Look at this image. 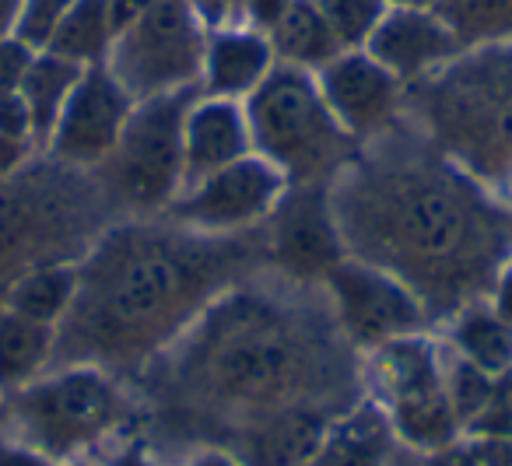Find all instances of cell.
<instances>
[{
  "label": "cell",
  "mask_w": 512,
  "mask_h": 466,
  "mask_svg": "<svg viewBox=\"0 0 512 466\" xmlns=\"http://www.w3.org/2000/svg\"><path fill=\"white\" fill-rule=\"evenodd\" d=\"M327 197L344 253L393 274L425 309H467L509 256V218L484 186L411 144L344 165Z\"/></svg>",
  "instance_id": "cell-1"
},
{
  "label": "cell",
  "mask_w": 512,
  "mask_h": 466,
  "mask_svg": "<svg viewBox=\"0 0 512 466\" xmlns=\"http://www.w3.org/2000/svg\"><path fill=\"white\" fill-rule=\"evenodd\" d=\"M239 249L193 228L148 221L109 228L78 263V291L57 326L53 365L120 368L169 344L211 302Z\"/></svg>",
  "instance_id": "cell-2"
},
{
  "label": "cell",
  "mask_w": 512,
  "mask_h": 466,
  "mask_svg": "<svg viewBox=\"0 0 512 466\" xmlns=\"http://www.w3.org/2000/svg\"><path fill=\"white\" fill-rule=\"evenodd\" d=\"M316 351H323V333L299 316L253 295H232L204 312L176 372L186 389L228 407H285L288 400L306 407L302 396L316 386Z\"/></svg>",
  "instance_id": "cell-3"
},
{
  "label": "cell",
  "mask_w": 512,
  "mask_h": 466,
  "mask_svg": "<svg viewBox=\"0 0 512 466\" xmlns=\"http://www.w3.org/2000/svg\"><path fill=\"white\" fill-rule=\"evenodd\" d=\"M428 130L477 183L512 190V43L467 50L414 81Z\"/></svg>",
  "instance_id": "cell-4"
},
{
  "label": "cell",
  "mask_w": 512,
  "mask_h": 466,
  "mask_svg": "<svg viewBox=\"0 0 512 466\" xmlns=\"http://www.w3.org/2000/svg\"><path fill=\"white\" fill-rule=\"evenodd\" d=\"M127 414L116 379L99 365H60L0 396L8 442L64 463L106 438Z\"/></svg>",
  "instance_id": "cell-5"
},
{
  "label": "cell",
  "mask_w": 512,
  "mask_h": 466,
  "mask_svg": "<svg viewBox=\"0 0 512 466\" xmlns=\"http://www.w3.org/2000/svg\"><path fill=\"white\" fill-rule=\"evenodd\" d=\"M253 151L292 186L320 183L344 169L355 137L337 123L313 71L278 64L246 99Z\"/></svg>",
  "instance_id": "cell-6"
},
{
  "label": "cell",
  "mask_w": 512,
  "mask_h": 466,
  "mask_svg": "<svg viewBox=\"0 0 512 466\" xmlns=\"http://www.w3.org/2000/svg\"><path fill=\"white\" fill-rule=\"evenodd\" d=\"M197 99V88L134 102L113 155L102 162L106 186L120 204L134 211H162L186 183L183 120Z\"/></svg>",
  "instance_id": "cell-7"
},
{
  "label": "cell",
  "mask_w": 512,
  "mask_h": 466,
  "mask_svg": "<svg viewBox=\"0 0 512 466\" xmlns=\"http://www.w3.org/2000/svg\"><path fill=\"white\" fill-rule=\"evenodd\" d=\"M207 29L186 0H155L127 22L109 50V74L134 102L197 88L204 78Z\"/></svg>",
  "instance_id": "cell-8"
},
{
  "label": "cell",
  "mask_w": 512,
  "mask_h": 466,
  "mask_svg": "<svg viewBox=\"0 0 512 466\" xmlns=\"http://www.w3.org/2000/svg\"><path fill=\"white\" fill-rule=\"evenodd\" d=\"M25 169L0 183V302L25 270L64 260L53 249L78 232L74 193L53 172Z\"/></svg>",
  "instance_id": "cell-9"
},
{
  "label": "cell",
  "mask_w": 512,
  "mask_h": 466,
  "mask_svg": "<svg viewBox=\"0 0 512 466\" xmlns=\"http://www.w3.org/2000/svg\"><path fill=\"white\" fill-rule=\"evenodd\" d=\"M376 375L400 438L425 452L453 442L460 421L449 407L446 379H442L439 354L432 351V344L404 337L376 347Z\"/></svg>",
  "instance_id": "cell-10"
},
{
  "label": "cell",
  "mask_w": 512,
  "mask_h": 466,
  "mask_svg": "<svg viewBox=\"0 0 512 466\" xmlns=\"http://www.w3.org/2000/svg\"><path fill=\"white\" fill-rule=\"evenodd\" d=\"M330 302L344 337L362 347H383L393 340L418 337L428 309L407 284L393 274L344 256L327 277Z\"/></svg>",
  "instance_id": "cell-11"
},
{
  "label": "cell",
  "mask_w": 512,
  "mask_h": 466,
  "mask_svg": "<svg viewBox=\"0 0 512 466\" xmlns=\"http://www.w3.org/2000/svg\"><path fill=\"white\" fill-rule=\"evenodd\" d=\"M288 179L267 158L246 155L197 183L183 186L169 214L183 228L204 235H228L264 221L285 197Z\"/></svg>",
  "instance_id": "cell-12"
},
{
  "label": "cell",
  "mask_w": 512,
  "mask_h": 466,
  "mask_svg": "<svg viewBox=\"0 0 512 466\" xmlns=\"http://www.w3.org/2000/svg\"><path fill=\"white\" fill-rule=\"evenodd\" d=\"M130 109H134V99L123 92V85L109 74L106 64L85 67L50 141H46L53 162L67 165V169L102 165L113 155Z\"/></svg>",
  "instance_id": "cell-13"
},
{
  "label": "cell",
  "mask_w": 512,
  "mask_h": 466,
  "mask_svg": "<svg viewBox=\"0 0 512 466\" xmlns=\"http://www.w3.org/2000/svg\"><path fill=\"white\" fill-rule=\"evenodd\" d=\"M271 214V260L288 277L316 281V277H327L348 256L334 211H330L327 190H320L316 183L295 186L292 193L285 190V197Z\"/></svg>",
  "instance_id": "cell-14"
},
{
  "label": "cell",
  "mask_w": 512,
  "mask_h": 466,
  "mask_svg": "<svg viewBox=\"0 0 512 466\" xmlns=\"http://www.w3.org/2000/svg\"><path fill=\"white\" fill-rule=\"evenodd\" d=\"M316 81L330 113L355 141L376 137L404 102V85L365 50H344L323 71H316Z\"/></svg>",
  "instance_id": "cell-15"
},
{
  "label": "cell",
  "mask_w": 512,
  "mask_h": 466,
  "mask_svg": "<svg viewBox=\"0 0 512 466\" xmlns=\"http://www.w3.org/2000/svg\"><path fill=\"white\" fill-rule=\"evenodd\" d=\"M365 53L400 85H414L453 64L463 50L435 8H390L365 43Z\"/></svg>",
  "instance_id": "cell-16"
},
{
  "label": "cell",
  "mask_w": 512,
  "mask_h": 466,
  "mask_svg": "<svg viewBox=\"0 0 512 466\" xmlns=\"http://www.w3.org/2000/svg\"><path fill=\"white\" fill-rule=\"evenodd\" d=\"M246 155H256L246 106L235 99H221V95H197L183 120V186L197 183V179L211 176V172L225 169Z\"/></svg>",
  "instance_id": "cell-17"
},
{
  "label": "cell",
  "mask_w": 512,
  "mask_h": 466,
  "mask_svg": "<svg viewBox=\"0 0 512 466\" xmlns=\"http://www.w3.org/2000/svg\"><path fill=\"white\" fill-rule=\"evenodd\" d=\"M278 67L274 46L267 32L249 29V25H225L207 36L204 57V88L221 99H249L264 85L267 74Z\"/></svg>",
  "instance_id": "cell-18"
},
{
  "label": "cell",
  "mask_w": 512,
  "mask_h": 466,
  "mask_svg": "<svg viewBox=\"0 0 512 466\" xmlns=\"http://www.w3.org/2000/svg\"><path fill=\"white\" fill-rule=\"evenodd\" d=\"M267 39H271L278 64L313 74L344 53L323 11L316 8V0H292L285 15L267 29Z\"/></svg>",
  "instance_id": "cell-19"
},
{
  "label": "cell",
  "mask_w": 512,
  "mask_h": 466,
  "mask_svg": "<svg viewBox=\"0 0 512 466\" xmlns=\"http://www.w3.org/2000/svg\"><path fill=\"white\" fill-rule=\"evenodd\" d=\"M78 291V263L74 260H57V263H39V267L25 270L15 284L8 288L0 309L25 316L32 323H43L57 330L60 319L67 316Z\"/></svg>",
  "instance_id": "cell-20"
},
{
  "label": "cell",
  "mask_w": 512,
  "mask_h": 466,
  "mask_svg": "<svg viewBox=\"0 0 512 466\" xmlns=\"http://www.w3.org/2000/svg\"><path fill=\"white\" fill-rule=\"evenodd\" d=\"M57 330L0 309V396L29 386L53 365Z\"/></svg>",
  "instance_id": "cell-21"
},
{
  "label": "cell",
  "mask_w": 512,
  "mask_h": 466,
  "mask_svg": "<svg viewBox=\"0 0 512 466\" xmlns=\"http://www.w3.org/2000/svg\"><path fill=\"white\" fill-rule=\"evenodd\" d=\"M81 71H85V67L57 57V53L39 50L36 57H32V67H29V74H25L18 95H22V102L29 106L36 148H46V141H50L53 127H57L60 113H64V106H67V99H71L74 85H78Z\"/></svg>",
  "instance_id": "cell-22"
},
{
  "label": "cell",
  "mask_w": 512,
  "mask_h": 466,
  "mask_svg": "<svg viewBox=\"0 0 512 466\" xmlns=\"http://www.w3.org/2000/svg\"><path fill=\"white\" fill-rule=\"evenodd\" d=\"M116 39V22L109 15L106 0H78L67 18L57 25L46 53H57V57L71 60L78 67H99L109 60Z\"/></svg>",
  "instance_id": "cell-23"
},
{
  "label": "cell",
  "mask_w": 512,
  "mask_h": 466,
  "mask_svg": "<svg viewBox=\"0 0 512 466\" xmlns=\"http://www.w3.org/2000/svg\"><path fill=\"white\" fill-rule=\"evenodd\" d=\"M456 354L467 358L488 375H502L512 368V326L484 305H467L453 330Z\"/></svg>",
  "instance_id": "cell-24"
},
{
  "label": "cell",
  "mask_w": 512,
  "mask_h": 466,
  "mask_svg": "<svg viewBox=\"0 0 512 466\" xmlns=\"http://www.w3.org/2000/svg\"><path fill=\"white\" fill-rule=\"evenodd\" d=\"M386 459V424L379 414L362 410L348 417L341 428L327 431L320 449L299 466H383Z\"/></svg>",
  "instance_id": "cell-25"
},
{
  "label": "cell",
  "mask_w": 512,
  "mask_h": 466,
  "mask_svg": "<svg viewBox=\"0 0 512 466\" xmlns=\"http://www.w3.org/2000/svg\"><path fill=\"white\" fill-rule=\"evenodd\" d=\"M435 11L463 53L512 43V0H439Z\"/></svg>",
  "instance_id": "cell-26"
},
{
  "label": "cell",
  "mask_w": 512,
  "mask_h": 466,
  "mask_svg": "<svg viewBox=\"0 0 512 466\" xmlns=\"http://www.w3.org/2000/svg\"><path fill=\"white\" fill-rule=\"evenodd\" d=\"M316 8L323 11L327 25L334 29L341 50H365L369 36L383 15L390 11L386 0H316Z\"/></svg>",
  "instance_id": "cell-27"
},
{
  "label": "cell",
  "mask_w": 512,
  "mask_h": 466,
  "mask_svg": "<svg viewBox=\"0 0 512 466\" xmlns=\"http://www.w3.org/2000/svg\"><path fill=\"white\" fill-rule=\"evenodd\" d=\"M442 379H446V396H449V407H453L456 421H460V428H467L484 410V403H488L495 375L481 372L477 365H470L467 358L456 354L449 365H442Z\"/></svg>",
  "instance_id": "cell-28"
},
{
  "label": "cell",
  "mask_w": 512,
  "mask_h": 466,
  "mask_svg": "<svg viewBox=\"0 0 512 466\" xmlns=\"http://www.w3.org/2000/svg\"><path fill=\"white\" fill-rule=\"evenodd\" d=\"M74 4H78V0H22L11 36L22 39L32 50H46L53 32H57V25L64 22Z\"/></svg>",
  "instance_id": "cell-29"
},
{
  "label": "cell",
  "mask_w": 512,
  "mask_h": 466,
  "mask_svg": "<svg viewBox=\"0 0 512 466\" xmlns=\"http://www.w3.org/2000/svg\"><path fill=\"white\" fill-rule=\"evenodd\" d=\"M474 435H512V368L495 375L484 410L467 424Z\"/></svg>",
  "instance_id": "cell-30"
},
{
  "label": "cell",
  "mask_w": 512,
  "mask_h": 466,
  "mask_svg": "<svg viewBox=\"0 0 512 466\" xmlns=\"http://www.w3.org/2000/svg\"><path fill=\"white\" fill-rule=\"evenodd\" d=\"M36 53L39 50L25 46L22 39H15V36L0 39V95H18V88H22Z\"/></svg>",
  "instance_id": "cell-31"
},
{
  "label": "cell",
  "mask_w": 512,
  "mask_h": 466,
  "mask_svg": "<svg viewBox=\"0 0 512 466\" xmlns=\"http://www.w3.org/2000/svg\"><path fill=\"white\" fill-rule=\"evenodd\" d=\"M0 134L36 144V137H32V116L29 106L22 102V95H0Z\"/></svg>",
  "instance_id": "cell-32"
},
{
  "label": "cell",
  "mask_w": 512,
  "mask_h": 466,
  "mask_svg": "<svg viewBox=\"0 0 512 466\" xmlns=\"http://www.w3.org/2000/svg\"><path fill=\"white\" fill-rule=\"evenodd\" d=\"M467 445L477 466H512V435H474Z\"/></svg>",
  "instance_id": "cell-33"
},
{
  "label": "cell",
  "mask_w": 512,
  "mask_h": 466,
  "mask_svg": "<svg viewBox=\"0 0 512 466\" xmlns=\"http://www.w3.org/2000/svg\"><path fill=\"white\" fill-rule=\"evenodd\" d=\"M32 151H36V144L32 141H18V137L0 134V183L11 179V176H18V172L29 165Z\"/></svg>",
  "instance_id": "cell-34"
},
{
  "label": "cell",
  "mask_w": 512,
  "mask_h": 466,
  "mask_svg": "<svg viewBox=\"0 0 512 466\" xmlns=\"http://www.w3.org/2000/svg\"><path fill=\"white\" fill-rule=\"evenodd\" d=\"M288 4H292V0H239V11L249 22V29L267 32L281 15H285Z\"/></svg>",
  "instance_id": "cell-35"
},
{
  "label": "cell",
  "mask_w": 512,
  "mask_h": 466,
  "mask_svg": "<svg viewBox=\"0 0 512 466\" xmlns=\"http://www.w3.org/2000/svg\"><path fill=\"white\" fill-rule=\"evenodd\" d=\"M193 11H197V18L207 25V29H225L228 22H232V15L239 11V0H186Z\"/></svg>",
  "instance_id": "cell-36"
},
{
  "label": "cell",
  "mask_w": 512,
  "mask_h": 466,
  "mask_svg": "<svg viewBox=\"0 0 512 466\" xmlns=\"http://www.w3.org/2000/svg\"><path fill=\"white\" fill-rule=\"evenodd\" d=\"M425 466H477L474 452H470V445H442V449L428 452Z\"/></svg>",
  "instance_id": "cell-37"
},
{
  "label": "cell",
  "mask_w": 512,
  "mask_h": 466,
  "mask_svg": "<svg viewBox=\"0 0 512 466\" xmlns=\"http://www.w3.org/2000/svg\"><path fill=\"white\" fill-rule=\"evenodd\" d=\"M0 466H57V463L39 456V452L25 449V445L8 442V445H0Z\"/></svg>",
  "instance_id": "cell-38"
},
{
  "label": "cell",
  "mask_w": 512,
  "mask_h": 466,
  "mask_svg": "<svg viewBox=\"0 0 512 466\" xmlns=\"http://www.w3.org/2000/svg\"><path fill=\"white\" fill-rule=\"evenodd\" d=\"M495 312L512 326V260L502 267L498 274V284H495Z\"/></svg>",
  "instance_id": "cell-39"
},
{
  "label": "cell",
  "mask_w": 512,
  "mask_h": 466,
  "mask_svg": "<svg viewBox=\"0 0 512 466\" xmlns=\"http://www.w3.org/2000/svg\"><path fill=\"white\" fill-rule=\"evenodd\" d=\"M109 4V15H113V22H116V32L123 29L127 22H134L141 11H148L155 0H106Z\"/></svg>",
  "instance_id": "cell-40"
},
{
  "label": "cell",
  "mask_w": 512,
  "mask_h": 466,
  "mask_svg": "<svg viewBox=\"0 0 512 466\" xmlns=\"http://www.w3.org/2000/svg\"><path fill=\"white\" fill-rule=\"evenodd\" d=\"M18 8H22V0H0V39L11 36V32H15Z\"/></svg>",
  "instance_id": "cell-41"
},
{
  "label": "cell",
  "mask_w": 512,
  "mask_h": 466,
  "mask_svg": "<svg viewBox=\"0 0 512 466\" xmlns=\"http://www.w3.org/2000/svg\"><path fill=\"white\" fill-rule=\"evenodd\" d=\"M190 466H239L232 456H221V452H204V456H197Z\"/></svg>",
  "instance_id": "cell-42"
},
{
  "label": "cell",
  "mask_w": 512,
  "mask_h": 466,
  "mask_svg": "<svg viewBox=\"0 0 512 466\" xmlns=\"http://www.w3.org/2000/svg\"><path fill=\"white\" fill-rule=\"evenodd\" d=\"M390 8H435L439 0H386Z\"/></svg>",
  "instance_id": "cell-43"
},
{
  "label": "cell",
  "mask_w": 512,
  "mask_h": 466,
  "mask_svg": "<svg viewBox=\"0 0 512 466\" xmlns=\"http://www.w3.org/2000/svg\"><path fill=\"white\" fill-rule=\"evenodd\" d=\"M116 466H151V463L141 456V452H127V456L116 459Z\"/></svg>",
  "instance_id": "cell-44"
},
{
  "label": "cell",
  "mask_w": 512,
  "mask_h": 466,
  "mask_svg": "<svg viewBox=\"0 0 512 466\" xmlns=\"http://www.w3.org/2000/svg\"><path fill=\"white\" fill-rule=\"evenodd\" d=\"M57 466H88V463H57Z\"/></svg>",
  "instance_id": "cell-45"
}]
</instances>
